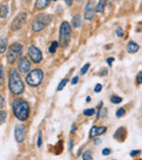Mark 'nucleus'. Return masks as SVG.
Returning a JSON list of instances; mask_svg holds the SVG:
<instances>
[{"mask_svg": "<svg viewBox=\"0 0 142 160\" xmlns=\"http://www.w3.org/2000/svg\"><path fill=\"white\" fill-rule=\"evenodd\" d=\"M82 159L83 160H92L91 151H90V150L84 151V152H83V155H82Z\"/></svg>", "mask_w": 142, "mask_h": 160, "instance_id": "23", "label": "nucleus"}, {"mask_svg": "<svg viewBox=\"0 0 142 160\" xmlns=\"http://www.w3.org/2000/svg\"><path fill=\"white\" fill-rule=\"evenodd\" d=\"M70 35H71V25L68 22L64 21L60 25V30H59V44L60 46L64 47L67 46L69 40H70Z\"/></svg>", "mask_w": 142, "mask_h": 160, "instance_id": "4", "label": "nucleus"}, {"mask_svg": "<svg viewBox=\"0 0 142 160\" xmlns=\"http://www.w3.org/2000/svg\"><path fill=\"white\" fill-rule=\"evenodd\" d=\"M23 51V46L20 43H16V44L11 45L7 54V60L9 64H13L18 58H21V54Z\"/></svg>", "mask_w": 142, "mask_h": 160, "instance_id": "5", "label": "nucleus"}, {"mask_svg": "<svg viewBox=\"0 0 142 160\" xmlns=\"http://www.w3.org/2000/svg\"><path fill=\"white\" fill-rule=\"evenodd\" d=\"M101 142V140L98 139V138H95V140H94V144H95V145H97V144H98V142Z\"/></svg>", "mask_w": 142, "mask_h": 160, "instance_id": "39", "label": "nucleus"}, {"mask_svg": "<svg viewBox=\"0 0 142 160\" xmlns=\"http://www.w3.org/2000/svg\"><path fill=\"white\" fill-rule=\"evenodd\" d=\"M130 1H135V0H130Z\"/></svg>", "mask_w": 142, "mask_h": 160, "instance_id": "43", "label": "nucleus"}, {"mask_svg": "<svg viewBox=\"0 0 142 160\" xmlns=\"http://www.w3.org/2000/svg\"><path fill=\"white\" fill-rule=\"evenodd\" d=\"M5 121H6V112L3 110H1V121H0V123L5 124Z\"/></svg>", "mask_w": 142, "mask_h": 160, "instance_id": "30", "label": "nucleus"}, {"mask_svg": "<svg viewBox=\"0 0 142 160\" xmlns=\"http://www.w3.org/2000/svg\"><path fill=\"white\" fill-rule=\"evenodd\" d=\"M94 113H95V110L94 109H87L83 111V115L85 116H92L94 115Z\"/></svg>", "mask_w": 142, "mask_h": 160, "instance_id": "25", "label": "nucleus"}, {"mask_svg": "<svg viewBox=\"0 0 142 160\" xmlns=\"http://www.w3.org/2000/svg\"><path fill=\"white\" fill-rule=\"evenodd\" d=\"M137 82L138 85H141L142 83V70H140L139 73L137 75Z\"/></svg>", "mask_w": 142, "mask_h": 160, "instance_id": "27", "label": "nucleus"}, {"mask_svg": "<svg viewBox=\"0 0 142 160\" xmlns=\"http://www.w3.org/2000/svg\"><path fill=\"white\" fill-rule=\"evenodd\" d=\"M111 152V150L109 148H104V149L102 150V153H103L104 156H108Z\"/></svg>", "mask_w": 142, "mask_h": 160, "instance_id": "31", "label": "nucleus"}, {"mask_svg": "<svg viewBox=\"0 0 142 160\" xmlns=\"http://www.w3.org/2000/svg\"><path fill=\"white\" fill-rule=\"evenodd\" d=\"M9 89L11 93L14 96H19L24 91V83H23L22 79H21L19 72L16 69H11L9 72Z\"/></svg>", "mask_w": 142, "mask_h": 160, "instance_id": "2", "label": "nucleus"}, {"mask_svg": "<svg viewBox=\"0 0 142 160\" xmlns=\"http://www.w3.org/2000/svg\"><path fill=\"white\" fill-rule=\"evenodd\" d=\"M102 88H103V86L101 85V83H97V85L95 86V88H94V92H96V93H98V92L102 91Z\"/></svg>", "mask_w": 142, "mask_h": 160, "instance_id": "29", "label": "nucleus"}, {"mask_svg": "<svg viewBox=\"0 0 142 160\" xmlns=\"http://www.w3.org/2000/svg\"><path fill=\"white\" fill-rule=\"evenodd\" d=\"M78 1H79V2H82V0H78Z\"/></svg>", "mask_w": 142, "mask_h": 160, "instance_id": "42", "label": "nucleus"}, {"mask_svg": "<svg viewBox=\"0 0 142 160\" xmlns=\"http://www.w3.org/2000/svg\"><path fill=\"white\" fill-rule=\"evenodd\" d=\"M51 0H36L35 2V8L37 10H43L46 7H48V5L50 3Z\"/></svg>", "mask_w": 142, "mask_h": 160, "instance_id": "14", "label": "nucleus"}, {"mask_svg": "<svg viewBox=\"0 0 142 160\" xmlns=\"http://www.w3.org/2000/svg\"><path fill=\"white\" fill-rule=\"evenodd\" d=\"M78 80H79V77H78V76H76V77L72 78V80H71V83H72V85H77V83H78Z\"/></svg>", "mask_w": 142, "mask_h": 160, "instance_id": "34", "label": "nucleus"}, {"mask_svg": "<svg viewBox=\"0 0 142 160\" xmlns=\"http://www.w3.org/2000/svg\"><path fill=\"white\" fill-rule=\"evenodd\" d=\"M30 69H31V62H29V59L26 57H24V56L19 58L18 70L22 73H26L27 71H30Z\"/></svg>", "mask_w": 142, "mask_h": 160, "instance_id": "9", "label": "nucleus"}, {"mask_svg": "<svg viewBox=\"0 0 142 160\" xmlns=\"http://www.w3.org/2000/svg\"><path fill=\"white\" fill-rule=\"evenodd\" d=\"M7 45H8V40L6 36H1V40H0V53L3 54L7 49Z\"/></svg>", "mask_w": 142, "mask_h": 160, "instance_id": "16", "label": "nucleus"}, {"mask_svg": "<svg viewBox=\"0 0 142 160\" xmlns=\"http://www.w3.org/2000/svg\"><path fill=\"white\" fill-rule=\"evenodd\" d=\"M40 146H42V134H40H40H38V138H37V147L40 148Z\"/></svg>", "mask_w": 142, "mask_h": 160, "instance_id": "32", "label": "nucleus"}, {"mask_svg": "<svg viewBox=\"0 0 142 160\" xmlns=\"http://www.w3.org/2000/svg\"><path fill=\"white\" fill-rule=\"evenodd\" d=\"M27 55L30 56V58L32 59V62H35V64L40 62L43 59L42 52H40L36 46H34V45H31V46L27 48Z\"/></svg>", "mask_w": 142, "mask_h": 160, "instance_id": "6", "label": "nucleus"}, {"mask_svg": "<svg viewBox=\"0 0 142 160\" xmlns=\"http://www.w3.org/2000/svg\"><path fill=\"white\" fill-rule=\"evenodd\" d=\"M87 102H90V101H91V97H87Z\"/></svg>", "mask_w": 142, "mask_h": 160, "instance_id": "41", "label": "nucleus"}, {"mask_svg": "<svg viewBox=\"0 0 142 160\" xmlns=\"http://www.w3.org/2000/svg\"><path fill=\"white\" fill-rule=\"evenodd\" d=\"M94 12H95V9L93 7V2L91 0L88 1L87 5L84 7V19L88 21H91L92 19L94 18Z\"/></svg>", "mask_w": 142, "mask_h": 160, "instance_id": "10", "label": "nucleus"}, {"mask_svg": "<svg viewBox=\"0 0 142 160\" xmlns=\"http://www.w3.org/2000/svg\"><path fill=\"white\" fill-rule=\"evenodd\" d=\"M106 129L107 128L105 126H93L90 131V137H97V136L104 134Z\"/></svg>", "mask_w": 142, "mask_h": 160, "instance_id": "11", "label": "nucleus"}, {"mask_svg": "<svg viewBox=\"0 0 142 160\" xmlns=\"http://www.w3.org/2000/svg\"><path fill=\"white\" fill-rule=\"evenodd\" d=\"M46 27V25L44 24V23L40 22L38 20H34L33 23H32V30H33L34 32H40L42 31L44 28Z\"/></svg>", "mask_w": 142, "mask_h": 160, "instance_id": "15", "label": "nucleus"}, {"mask_svg": "<svg viewBox=\"0 0 142 160\" xmlns=\"http://www.w3.org/2000/svg\"><path fill=\"white\" fill-rule=\"evenodd\" d=\"M36 20H38L40 22H42V23H44L45 25H47L51 22V16L46 14V13H40V16L36 17Z\"/></svg>", "mask_w": 142, "mask_h": 160, "instance_id": "12", "label": "nucleus"}, {"mask_svg": "<svg viewBox=\"0 0 142 160\" xmlns=\"http://www.w3.org/2000/svg\"><path fill=\"white\" fill-rule=\"evenodd\" d=\"M64 1L68 6H72V3H73V0H64Z\"/></svg>", "mask_w": 142, "mask_h": 160, "instance_id": "37", "label": "nucleus"}, {"mask_svg": "<svg viewBox=\"0 0 142 160\" xmlns=\"http://www.w3.org/2000/svg\"><path fill=\"white\" fill-rule=\"evenodd\" d=\"M105 6H106V0H100L97 6H96V8H95V12H98V13L103 12L105 9Z\"/></svg>", "mask_w": 142, "mask_h": 160, "instance_id": "17", "label": "nucleus"}, {"mask_svg": "<svg viewBox=\"0 0 142 160\" xmlns=\"http://www.w3.org/2000/svg\"><path fill=\"white\" fill-rule=\"evenodd\" d=\"M80 25H81V17L79 14H77V16H74L72 18V27L76 29V28H79Z\"/></svg>", "mask_w": 142, "mask_h": 160, "instance_id": "18", "label": "nucleus"}, {"mask_svg": "<svg viewBox=\"0 0 142 160\" xmlns=\"http://www.w3.org/2000/svg\"><path fill=\"white\" fill-rule=\"evenodd\" d=\"M139 45L137 44L135 42H133V41H129L128 44H127V52L130 54L132 53H135V52L139 51Z\"/></svg>", "mask_w": 142, "mask_h": 160, "instance_id": "13", "label": "nucleus"}, {"mask_svg": "<svg viewBox=\"0 0 142 160\" xmlns=\"http://www.w3.org/2000/svg\"><path fill=\"white\" fill-rule=\"evenodd\" d=\"M116 34H117L118 38H122V35H124V32H122V29L120 27H118L117 29H116Z\"/></svg>", "mask_w": 142, "mask_h": 160, "instance_id": "28", "label": "nucleus"}, {"mask_svg": "<svg viewBox=\"0 0 142 160\" xmlns=\"http://www.w3.org/2000/svg\"><path fill=\"white\" fill-rule=\"evenodd\" d=\"M58 45H59V43L56 42V41L51 42L50 46H49V48H48V52H49V53H50V54H54V53H55L56 49H57V47H58Z\"/></svg>", "mask_w": 142, "mask_h": 160, "instance_id": "19", "label": "nucleus"}, {"mask_svg": "<svg viewBox=\"0 0 142 160\" xmlns=\"http://www.w3.org/2000/svg\"><path fill=\"white\" fill-rule=\"evenodd\" d=\"M122 101V98H120V97L118 96H111V102L114 103V104H118V103H120Z\"/></svg>", "mask_w": 142, "mask_h": 160, "instance_id": "20", "label": "nucleus"}, {"mask_svg": "<svg viewBox=\"0 0 142 160\" xmlns=\"http://www.w3.org/2000/svg\"><path fill=\"white\" fill-rule=\"evenodd\" d=\"M72 146H73V140H70V150H72Z\"/></svg>", "mask_w": 142, "mask_h": 160, "instance_id": "40", "label": "nucleus"}, {"mask_svg": "<svg viewBox=\"0 0 142 160\" xmlns=\"http://www.w3.org/2000/svg\"><path fill=\"white\" fill-rule=\"evenodd\" d=\"M0 75H1V80H0V81H1V83H2L3 82V66L2 65L0 66Z\"/></svg>", "mask_w": 142, "mask_h": 160, "instance_id": "33", "label": "nucleus"}, {"mask_svg": "<svg viewBox=\"0 0 142 160\" xmlns=\"http://www.w3.org/2000/svg\"><path fill=\"white\" fill-rule=\"evenodd\" d=\"M139 160H140V159H139Z\"/></svg>", "mask_w": 142, "mask_h": 160, "instance_id": "44", "label": "nucleus"}, {"mask_svg": "<svg viewBox=\"0 0 142 160\" xmlns=\"http://www.w3.org/2000/svg\"><path fill=\"white\" fill-rule=\"evenodd\" d=\"M140 153V150H132L130 152V156L131 157H133V156H135V155H139Z\"/></svg>", "mask_w": 142, "mask_h": 160, "instance_id": "36", "label": "nucleus"}, {"mask_svg": "<svg viewBox=\"0 0 142 160\" xmlns=\"http://www.w3.org/2000/svg\"><path fill=\"white\" fill-rule=\"evenodd\" d=\"M8 14V6L7 5H2L1 6V19L6 18Z\"/></svg>", "mask_w": 142, "mask_h": 160, "instance_id": "21", "label": "nucleus"}, {"mask_svg": "<svg viewBox=\"0 0 142 160\" xmlns=\"http://www.w3.org/2000/svg\"><path fill=\"white\" fill-rule=\"evenodd\" d=\"M125 114H126V110H125L124 108H120V109H118L117 111H116V116H117V118H122Z\"/></svg>", "mask_w": 142, "mask_h": 160, "instance_id": "24", "label": "nucleus"}, {"mask_svg": "<svg viewBox=\"0 0 142 160\" xmlns=\"http://www.w3.org/2000/svg\"><path fill=\"white\" fill-rule=\"evenodd\" d=\"M12 111L16 118L19 121L23 122L29 118L30 115V105L25 100L21 98H16L12 101Z\"/></svg>", "mask_w": 142, "mask_h": 160, "instance_id": "1", "label": "nucleus"}, {"mask_svg": "<svg viewBox=\"0 0 142 160\" xmlns=\"http://www.w3.org/2000/svg\"><path fill=\"white\" fill-rule=\"evenodd\" d=\"M67 83H68V79H67V78H66V79H62V80H61V82H60L59 85H58V87H57V90H58V91H61V90L64 89V87H66Z\"/></svg>", "mask_w": 142, "mask_h": 160, "instance_id": "22", "label": "nucleus"}, {"mask_svg": "<svg viewBox=\"0 0 142 160\" xmlns=\"http://www.w3.org/2000/svg\"><path fill=\"white\" fill-rule=\"evenodd\" d=\"M44 78V73L40 69H34L30 71L25 77V81L31 87H37L42 83V80Z\"/></svg>", "mask_w": 142, "mask_h": 160, "instance_id": "3", "label": "nucleus"}, {"mask_svg": "<svg viewBox=\"0 0 142 160\" xmlns=\"http://www.w3.org/2000/svg\"><path fill=\"white\" fill-rule=\"evenodd\" d=\"M114 60H115V58H114V57H111V58H107L106 62H107V64H108L109 66H111V64H113Z\"/></svg>", "mask_w": 142, "mask_h": 160, "instance_id": "35", "label": "nucleus"}, {"mask_svg": "<svg viewBox=\"0 0 142 160\" xmlns=\"http://www.w3.org/2000/svg\"><path fill=\"white\" fill-rule=\"evenodd\" d=\"M89 68H90V64L88 62V64H85L84 66L81 68V73H82V75H85V73L88 72V70H89Z\"/></svg>", "mask_w": 142, "mask_h": 160, "instance_id": "26", "label": "nucleus"}, {"mask_svg": "<svg viewBox=\"0 0 142 160\" xmlns=\"http://www.w3.org/2000/svg\"><path fill=\"white\" fill-rule=\"evenodd\" d=\"M25 133L26 129L23 124H17L16 128H14V137L18 142H22L25 139Z\"/></svg>", "mask_w": 142, "mask_h": 160, "instance_id": "8", "label": "nucleus"}, {"mask_svg": "<svg viewBox=\"0 0 142 160\" xmlns=\"http://www.w3.org/2000/svg\"><path fill=\"white\" fill-rule=\"evenodd\" d=\"M0 100H1V110H3V103H5V100H3V97H0Z\"/></svg>", "mask_w": 142, "mask_h": 160, "instance_id": "38", "label": "nucleus"}, {"mask_svg": "<svg viewBox=\"0 0 142 160\" xmlns=\"http://www.w3.org/2000/svg\"><path fill=\"white\" fill-rule=\"evenodd\" d=\"M25 21H26V13L25 12H21L13 20V22L11 24V29L13 31H18V30H20L22 28V25L25 23Z\"/></svg>", "mask_w": 142, "mask_h": 160, "instance_id": "7", "label": "nucleus"}]
</instances>
